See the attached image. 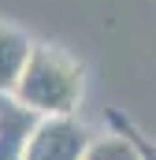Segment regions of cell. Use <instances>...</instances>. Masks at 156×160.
<instances>
[{
  "instance_id": "3",
  "label": "cell",
  "mask_w": 156,
  "mask_h": 160,
  "mask_svg": "<svg viewBox=\"0 0 156 160\" xmlns=\"http://www.w3.org/2000/svg\"><path fill=\"white\" fill-rule=\"evenodd\" d=\"M41 116H34L30 108H22L11 93L0 97V160H22L26 142L34 134Z\"/></svg>"
},
{
  "instance_id": "4",
  "label": "cell",
  "mask_w": 156,
  "mask_h": 160,
  "mask_svg": "<svg viewBox=\"0 0 156 160\" xmlns=\"http://www.w3.org/2000/svg\"><path fill=\"white\" fill-rule=\"evenodd\" d=\"M30 48H34V41L0 19V97H7L15 89V82H19L26 60H30Z\"/></svg>"
},
{
  "instance_id": "2",
  "label": "cell",
  "mask_w": 156,
  "mask_h": 160,
  "mask_svg": "<svg viewBox=\"0 0 156 160\" xmlns=\"http://www.w3.org/2000/svg\"><path fill=\"white\" fill-rule=\"evenodd\" d=\"M93 142V130L75 116H45L37 119L22 160H82Z\"/></svg>"
},
{
  "instance_id": "5",
  "label": "cell",
  "mask_w": 156,
  "mask_h": 160,
  "mask_svg": "<svg viewBox=\"0 0 156 160\" xmlns=\"http://www.w3.org/2000/svg\"><path fill=\"white\" fill-rule=\"evenodd\" d=\"M82 160H145V157L126 130H108V134H93Z\"/></svg>"
},
{
  "instance_id": "1",
  "label": "cell",
  "mask_w": 156,
  "mask_h": 160,
  "mask_svg": "<svg viewBox=\"0 0 156 160\" xmlns=\"http://www.w3.org/2000/svg\"><path fill=\"white\" fill-rule=\"evenodd\" d=\"M85 93V67L60 45H34L11 97L34 116H75Z\"/></svg>"
}]
</instances>
